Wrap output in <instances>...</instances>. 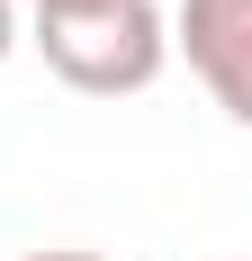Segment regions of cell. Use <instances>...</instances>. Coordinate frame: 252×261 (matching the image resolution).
<instances>
[{"instance_id": "cell-1", "label": "cell", "mask_w": 252, "mask_h": 261, "mask_svg": "<svg viewBox=\"0 0 252 261\" xmlns=\"http://www.w3.org/2000/svg\"><path fill=\"white\" fill-rule=\"evenodd\" d=\"M36 54L81 99H126L153 90L171 63V18L153 0H81V9H36Z\"/></svg>"}, {"instance_id": "cell-4", "label": "cell", "mask_w": 252, "mask_h": 261, "mask_svg": "<svg viewBox=\"0 0 252 261\" xmlns=\"http://www.w3.org/2000/svg\"><path fill=\"white\" fill-rule=\"evenodd\" d=\"M18 261H108V252H18Z\"/></svg>"}, {"instance_id": "cell-5", "label": "cell", "mask_w": 252, "mask_h": 261, "mask_svg": "<svg viewBox=\"0 0 252 261\" xmlns=\"http://www.w3.org/2000/svg\"><path fill=\"white\" fill-rule=\"evenodd\" d=\"M36 9H81V0H36Z\"/></svg>"}, {"instance_id": "cell-3", "label": "cell", "mask_w": 252, "mask_h": 261, "mask_svg": "<svg viewBox=\"0 0 252 261\" xmlns=\"http://www.w3.org/2000/svg\"><path fill=\"white\" fill-rule=\"evenodd\" d=\"M18 45V9H9V0H0V54Z\"/></svg>"}, {"instance_id": "cell-2", "label": "cell", "mask_w": 252, "mask_h": 261, "mask_svg": "<svg viewBox=\"0 0 252 261\" xmlns=\"http://www.w3.org/2000/svg\"><path fill=\"white\" fill-rule=\"evenodd\" d=\"M171 45L189 54L207 99L225 108L234 126H252V0H180Z\"/></svg>"}]
</instances>
